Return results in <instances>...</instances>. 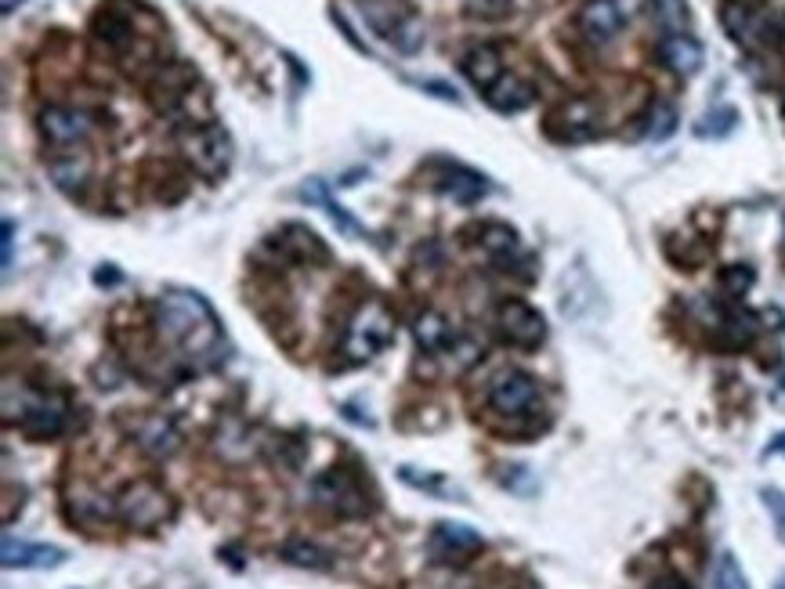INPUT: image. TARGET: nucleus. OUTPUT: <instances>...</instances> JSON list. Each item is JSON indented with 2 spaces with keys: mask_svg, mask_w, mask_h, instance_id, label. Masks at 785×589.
I'll return each mask as SVG.
<instances>
[{
  "mask_svg": "<svg viewBox=\"0 0 785 589\" xmlns=\"http://www.w3.org/2000/svg\"><path fill=\"white\" fill-rule=\"evenodd\" d=\"M156 333L167 347H174L189 366H214L224 344L221 319L214 308L192 290H167L156 300Z\"/></svg>",
  "mask_w": 785,
  "mask_h": 589,
  "instance_id": "f257e3e1",
  "label": "nucleus"
},
{
  "mask_svg": "<svg viewBox=\"0 0 785 589\" xmlns=\"http://www.w3.org/2000/svg\"><path fill=\"white\" fill-rule=\"evenodd\" d=\"M391 336H395V319H391L388 304L377 297H369L352 311V319H347L341 351L347 362H369L391 344Z\"/></svg>",
  "mask_w": 785,
  "mask_h": 589,
  "instance_id": "f03ea898",
  "label": "nucleus"
},
{
  "mask_svg": "<svg viewBox=\"0 0 785 589\" xmlns=\"http://www.w3.org/2000/svg\"><path fill=\"white\" fill-rule=\"evenodd\" d=\"M311 503L319 510L333 513L341 521H355V518H366L373 510V499H369V488L363 485V478L352 470V467H330L322 470L316 481H311Z\"/></svg>",
  "mask_w": 785,
  "mask_h": 589,
  "instance_id": "7ed1b4c3",
  "label": "nucleus"
},
{
  "mask_svg": "<svg viewBox=\"0 0 785 589\" xmlns=\"http://www.w3.org/2000/svg\"><path fill=\"white\" fill-rule=\"evenodd\" d=\"M369 30L388 41L395 52L417 55L423 47V22L409 0H358Z\"/></svg>",
  "mask_w": 785,
  "mask_h": 589,
  "instance_id": "20e7f679",
  "label": "nucleus"
},
{
  "mask_svg": "<svg viewBox=\"0 0 785 589\" xmlns=\"http://www.w3.org/2000/svg\"><path fill=\"white\" fill-rule=\"evenodd\" d=\"M178 145H181L185 163L207 181H218L221 174H229L232 156H235L232 134L224 131L221 123H192V127L181 131Z\"/></svg>",
  "mask_w": 785,
  "mask_h": 589,
  "instance_id": "39448f33",
  "label": "nucleus"
},
{
  "mask_svg": "<svg viewBox=\"0 0 785 589\" xmlns=\"http://www.w3.org/2000/svg\"><path fill=\"white\" fill-rule=\"evenodd\" d=\"M174 518V499L167 488H159L156 481H134L120 492L117 499V521H123L128 529L153 532L159 524H167Z\"/></svg>",
  "mask_w": 785,
  "mask_h": 589,
  "instance_id": "423d86ee",
  "label": "nucleus"
},
{
  "mask_svg": "<svg viewBox=\"0 0 785 589\" xmlns=\"http://www.w3.org/2000/svg\"><path fill=\"white\" fill-rule=\"evenodd\" d=\"M66 412L69 405L52 391H19V409H4V416L8 423H19L30 442H47L66 427Z\"/></svg>",
  "mask_w": 785,
  "mask_h": 589,
  "instance_id": "0eeeda50",
  "label": "nucleus"
},
{
  "mask_svg": "<svg viewBox=\"0 0 785 589\" xmlns=\"http://www.w3.org/2000/svg\"><path fill=\"white\" fill-rule=\"evenodd\" d=\"M485 405H489L493 416L518 423V420L535 416V412L543 409V394H540V384H535V376L521 373V369H507V373H500L493 380Z\"/></svg>",
  "mask_w": 785,
  "mask_h": 589,
  "instance_id": "6e6552de",
  "label": "nucleus"
},
{
  "mask_svg": "<svg viewBox=\"0 0 785 589\" xmlns=\"http://www.w3.org/2000/svg\"><path fill=\"white\" fill-rule=\"evenodd\" d=\"M546 134L561 145H579L601 134V105L594 98H565L546 116Z\"/></svg>",
  "mask_w": 785,
  "mask_h": 589,
  "instance_id": "1a4fd4ad",
  "label": "nucleus"
},
{
  "mask_svg": "<svg viewBox=\"0 0 785 589\" xmlns=\"http://www.w3.org/2000/svg\"><path fill=\"white\" fill-rule=\"evenodd\" d=\"M720 26L742 47H771L775 41V19L750 0H720Z\"/></svg>",
  "mask_w": 785,
  "mask_h": 589,
  "instance_id": "9d476101",
  "label": "nucleus"
},
{
  "mask_svg": "<svg viewBox=\"0 0 785 589\" xmlns=\"http://www.w3.org/2000/svg\"><path fill=\"white\" fill-rule=\"evenodd\" d=\"M496 333L500 341L518 351H535L546 341V322L526 300H504L496 311Z\"/></svg>",
  "mask_w": 785,
  "mask_h": 589,
  "instance_id": "9b49d317",
  "label": "nucleus"
},
{
  "mask_svg": "<svg viewBox=\"0 0 785 589\" xmlns=\"http://www.w3.org/2000/svg\"><path fill=\"white\" fill-rule=\"evenodd\" d=\"M428 549H431V557L442 560V564H464L475 554H482L485 538L475 529H471V524L442 521V524H434V532L428 538Z\"/></svg>",
  "mask_w": 785,
  "mask_h": 589,
  "instance_id": "f8f14e48",
  "label": "nucleus"
},
{
  "mask_svg": "<svg viewBox=\"0 0 785 589\" xmlns=\"http://www.w3.org/2000/svg\"><path fill=\"white\" fill-rule=\"evenodd\" d=\"M268 246L279 249L290 265H301V268H316V265H327L330 260L327 243H322L308 224H283V229L268 240Z\"/></svg>",
  "mask_w": 785,
  "mask_h": 589,
  "instance_id": "ddd939ff",
  "label": "nucleus"
},
{
  "mask_svg": "<svg viewBox=\"0 0 785 589\" xmlns=\"http://www.w3.org/2000/svg\"><path fill=\"white\" fill-rule=\"evenodd\" d=\"M41 134L47 137L52 148L84 145L87 134H91V116L80 109H69V105H52L41 112Z\"/></svg>",
  "mask_w": 785,
  "mask_h": 589,
  "instance_id": "4468645a",
  "label": "nucleus"
},
{
  "mask_svg": "<svg viewBox=\"0 0 785 589\" xmlns=\"http://www.w3.org/2000/svg\"><path fill=\"white\" fill-rule=\"evenodd\" d=\"M576 22L590 44H612L619 30L627 26V8H622V0H587Z\"/></svg>",
  "mask_w": 785,
  "mask_h": 589,
  "instance_id": "2eb2a0df",
  "label": "nucleus"
},
{
  "mask_svg": "<svg viewBox=\"0 0 785 589\" xmlns=\"http://www.w3.org/2000/svg\"><path fill=\"white\" fill-rule=\"evenodd\" d=\"M434 188H439L445 199H453V203L471 207V203H478L482 196H489V178L464 167V163H445L442 174L434 178Z\"/></svg>",
  "mask_w": 785,
  "mask_h": 589,
  "instance_id": "dca6fc26",
  "label": "nucleus"
},
{
  "mask_svg": "<svg viewBox=\"0 0 785 589\" xmlns=\"http://www.w3.org/2000/svg\"><path fill=\"white\" fill-rule=\"evenodd\" d=\"M0 560L4 568H30V571H47V568H58L66 564V549L62 546H47V543H26V538H4L0 546Z\"/></svg>",
  "mask_w": 785,
  "mask_h": 589,
  "instance_id": "f3484780",
  "label": "nucleus"
},
{
  "mask_svg": "<svg viewBox=\"0 0 785 589\" xmlns=\"http://www.w3.org/2000/svg\"><path fill=\"white\" fill-rule=\"evenodd\" d=\"M131 434H134V442H139V448H145L153 459H167L178 453V445H181L178 427H174L167 416H159V412H145V416H139Z\"/></svg>",
  "mask_w": 785,
  "mask_h": 589,
  "instance_id": "a211bd4d",
  "label": "nucleus"
},
{
  "mask_svg": "<svg viewBox=\"0 0 785 589\" xmlns=\"http://www.w3.org/2000/svg\"><path fill=\"white\" fill-rule=\"evenodd\" d=\"M47 170L58 188L66 192H77L87 181H91V170H95V159L87 153V145H73V148H52V159H47Z\"/></svg>",
  "mask_w": 785,
  "mask_h": 589,
  "instance_id": "6ab92c4d",
  "label": "nucleus"
},
{
  "mask_svg": "<svg viewBox=\"0 0 785 589\" xmlns=\"http://www.w3.org/2000/svg\"><path fill=\"white\" fill-rule=\"evenodd\" d=\"M703 58H706L703 44L692 33H666L659 41V62L670 73H677V77H695L703 69Z\"/></svg>",
  "mask_w": 785,
  "mask_h": 589,
  "instance_id": "aec40b11",
  "label": "nucleus"
},
{
  "mask_svg": "<svg viewBox=\"0 0 785 589\" xmlns=\"http://www.w3.org/2000/svg\"><path fill=\"white\" fill-rule=\"evenodd\" d=\"M460 73L471 80V87H478V91H493L496 84L504 80V58L500 52H496L493 44H478V47H471V52L460 58Z\"/></svg>",
  "mask_w": 785,
  "mask_h": 589,
  "instance_id": "412c9836",
  "label": "nucleus"
},
{
  "mask_svg": "<svg viewBox=\"0 0 785 589\" xmlns=\"http://www.w3.org/2000/svg\"><path fill=\"white\" fill-rule=\"evenodd\" d=\"M413 341L423 355H449L464 336H456V330L449 325L442 311H423V315L413 322Z\"/></svg>",
  "mask_w": 785,
  "mask_h": 589,
  "instance_id": "4be33fe9",
  "label": "nucleus"
},
{
  "mask_svg": "<svg viewBox=\"0 0 785 589\" xmlns=\"http://www.w3.org/2000/svg\"><path fill=\"white\" fill-rule=\"evenodd\" d=\"M485 102H489L496 112H504V116H515V112H526L535 102V91H532V84L515 77V73H504V80L496 84L493 91H485Z\"/></svg>",
  "mask_w": 785,
  "mask_h": 589,
  "instance_id": "5701e85b",
  "label": "nucleus"
},
{
  "mask_svg": "<svg viewBox=\"0 0 785 589\" xmlns=\"http://www.w3.org/2000/svg\"><path fill=\"white\" fill-rule=\"evenodd\" d=\"M192 80H196V73H189V69H181V66H164L159 69V77L153 80V87H148V91H153V102L159 105V109H178L185 98H189V91H192Z\"/></svg>",
  "mask_w": 785,
  "mask_h": 589,
  "instance_id": "b1692460",
  "label": "nucleus"
},
{
  "mask_svg": "<svg viewBox=\"0 0 785 589\" xmlns=\"http://www.w3.org/2000/svg\"><path fill=\"white\" fill-rule=\"evenodd\" d=\"M475 232H478V246L496 260V265H507L510 257L521 254L518 232L510 229V224H504V221H485V224H478Z\"/></svg>",
  "mask_w": 785,
  "mask_h": 589,
  "instance_id": "393cba45",
  "label": "nucleus"
},
{
  "mask_svg": "<svg viewBox=\"0 0 785 589\" xmlns=\"http://www.w3.org/2000/svg\"><path fill=\"white\" fill-rule=\"evenodd\" d=\"M756 336V315L745 308H725L717 319V341L725 347H745Z\"/></svg>",
  "mask_w": 785,
  "mask_h": 589,
  "instance_id": "a878e982",
  "label": "nucleus"
},
{
  "mask_svg": "<svg viewBox=\"0 0 785 589\" xmlns=\"http://www.w3.org/2000/svg\"><path fill=\"white\" fill-rule=\"evenodd\" d=\"M69 518L80 521V524H102L109 518H117V507H112L106 496L87 492V488H77L73 499H69Z\"/></svg>",
  "mask_w": 785,
  "mask_h": 589,
  "instance_id": "bb28decb",
  "label": "nucleus"
},
{
  "mask_svg": "<svg viewBox=\"0 0 785 589\" xmlns=\"http://www.w3.org/2000/svg\"><path fill=\"white\" fill-rule=\"evenodd\" d=\"M734 127H739V112H734L731 105H717V109H709L706 116H699L695 134L699 137H728Z\"/></svg>",
  "mask_w": 785,
  "mask_h": 589,
  "instance_id": "cd10ccee",
  "label": "nucleus"
},
{
  "mask_svg": "<svg viewBox=\"0 0 785 589\" xmlns=\"http://www.w3.org/2000/svg\"><path fill=\"white\" fill-rule=\"evenodd\" d=\"M652 8H655L659 26L666 33H688V22H692L688 0H652Z\"/></svg>",
  "mask_w": 785,
  "mask_h": 589,
  "instance_id": "c85d7f7f",
  "label": "nucleus"
},
{
  "mask_svg": "<svg viewBox=\"0 0 785 589\" xmlns=\"http://www.w3.org/2000/svg\"><path fill=\"white\" fill-rule=\"evenodd\" d=\"M641 123H644V134H648V137L663 142V137H670L673 131H677V109H673L670 102H655L652 112H648Z\"/></svg>",
  "mask_w": 785,
  "mask_h": 589,
  "instance_id": "c756f323",
  "label": "nucleus"
},
{
  "mask_svg": "<svg viewBox=\"0 0 785 589\" xmlns=\"http://www.w3.org/2000/svg\"><path fill=\"white\" fill-rule=\"evenodd\" d=\"M714 586L717 589H753L750 579H745L742 564L734 560V554H720L717 568H714Z\"/></svg>",
  "mask_w": 785,
  "mask_h": 589,
  "instance_id": "7c9ffc66",
  "label": "nucleus"
},
{
  "mask_svg": "<svg viewBox=\"0 0 785 589\" xmlns=\"http://www.w3.org/2000/svg\"><path fill=\"white\" fill-rule=\"evenodd\" d=\"M753 282H756V271L750 265H728L725 271H720V290H725L731 300L742 297V293H750Z\"/></svg>",
  "mask_w": 785,
  "mask_h": 589,
  "instance_id": "2f4dec72",
  "label": "nucleus"
},
{
  "mask_svg": "<svg viewBox=\"0 0 785 589\" xmlns=\"http://www.w3.org/2000/svg\"><path fill=\"white\" fill-rule=\"evenodd\" d=\"M283 557L290 564H301V568H330V554L311 543H290Z\"/></svg>",
  "mask_w": 785,
  "mask_h": 589,
  "instance_id": "473e14b6",
  "label": "nucleus"
},
{
  "mask_svg": "<svg viewBox=\"0 0 785 589\" xmlns=\"http://www.w3.org/2000/svg\"><path fill=\"white\" fill-rule=\"evenodd\" d=\"M398 474H402V481H406V485L420 488V492H431V496H449V492H453V488H449V485L439 478V474H417L413 467H402Z\"/></svg>",
  "mask_w": 785,
  "mask_h": 589,
  "instance_id": "72a5a7b5",
  "label": "nucleus"
},
{
  "mask_svg": "<svg viewBox=\"0 0 785 589\" xmlns=\"http://www.w3.org/2000/svg\"><path fill=\"white\" fill-rule=\"evenodd\" d=\"M760 499H764L771 521H775V532H778V538L785 543V496L778 492V488H764V492H760Z\"/></svg>",
  "mask_w": 785,
  "mask_h": 589,
  "instance_id": "f704fd0d",
  "label": "nucleus"
},
{
  "mask_svg": "<svg viewBox=\"0 0 785 589\" xmlns=\"http://www.w3.org/2000/svg\"><path fill=\"white\" fill-rule=\"evenodd\" d=\"M11 235H15V224L4 221V268H11Z\"/></svg>",
  "mask_w": 785,
  "mask_h": 589,
  "instance_id": "c9c22d12",
  "label": "nucleus"
},
{
  "mask_svg": "<svg viewBox=\"0 0 785 589\" xmlns=\"http://www.w3.org/2000/svg\"><path fill=\"white\" fill-rule=\"evenodd\" d=\"M655 589H692L684 579H677V575H666V579H659Z\"/></svg>",
  "mask_w": 785,
  "mask_h": 589,
  "instance_id": "e433bc0d",
  "label": "nucleus"
},
{
  "mask_svg": "<svg viewBox=\"0 0 785 589\" xmlns=\"http://www.w3.org/2000/svg\"><path fill=\"white\" fill-rule=\"evenodd\" d=\"M775 453H785V434H782V437H775V445L767 448V456H775Z\"/></svg>",
  "mask_w": 785,
  "mask_h": 589,
  "instance_id": "4c0bfd02",
  "label": "nucleus"
},
{
  "mask_svg": "<svg viewBox=\"0 0 785 589\" xmlns=\"http://www.w3.org/2000/svg\"><path fill=\"white\" fill-rule=\"evenodd\" d=\"M22 4V0H4V15H11V11H15Z\"/></svg>",
  "mask_w": 785,
  "mask_h": 589,
  "instance_id": "58836bf2",
  "label": "nucleus"
},
{
  "mask_svg": "<svg viewBox=\"0 0 785 589\" xmlns=\"http://www.w3.org/2000/svg\"><path fill=\"white\" fill-rule=\"evenodd\" d=\"M778 589H785V579H782V582H778Z\"/></svg>",
  "mask_w": 785,
  "mask_h": 589,
  "instance_id": "ea45409f",
  "label": "nucleus"
}]
</instances>
